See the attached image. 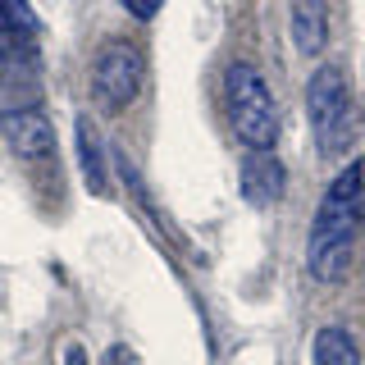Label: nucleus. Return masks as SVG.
I'll return each mask as SVG.
<instances>
[{
    "label": "nucleus",
    "mask_w": 365,
    "mask_h": 365,
    "mask_svg": "<svg viewBox=\"0 0 365 365\" xmlns=\"http://www.w3.org/2000/svg\"><path fill=\"white\" fill-rule=\"evenodd\" d=\"M361 215H365V160H351L324 187L315 205L311 237H306V274L315 283H342L356 269L361 247Z\"/></svg>",
    "instance_id": "nucleus-1"
},
{
    "label": "nucleus",
    "mask_w": 365,
    "mask_h": 365,
    "mask_svg": "<svg viewBox=\"0 0 365 365\" xmlns=\"http://www.w3.org/2000/svg\"><path fill=\"white\" fill-rule=\"evenodd\" d=\"M224 106H228V123H233L237 142L247 151H274V142H279V106H274V91L256 64H242V60L228 64Z\"/></svg>",
    "instance_id": "nucleus-2"
},
{
    "label": "nucleus",
    "mask_w": 365,
    "mask_h": 365,
    "mask_svg": "<svg viewBox=\"0 0 365 365\" xmlns=\"http://www.w3.org/2000/svg\"><path fill=\"white\" fill-rule=\"evenodd\" d=\"M306 119H311L319 155H338L351 133V91L338 64H319L306 83Z\"/></svg>",
    "instance_id": "nucleus-3"
},
{
    "label": "nucleus",
    "mask_w": 365,
    "mask_h": 365,
    "mask_svg": "<svg viewBox=\"0 0 365 365\" xmlns=\"http://www.w3.org/2000/svg\"><path fill=\"white\" fill-rule=\"evenodd\" d=\"M142 78H146V60L133 41H106L96 55H91V96H96L101 110L119 114L128 110L142 91Z\"/></svg>",
    "instance_id": "nucleus-4"
},
{
    "label": "nucleus",
    "mask_w": 365,
    "mask_h": 365,
    "mask_svg": "<svg viewBox=\"0 0 365 365\" xmlns=\"http://www.w3.org/2000/svg\"><path fill=\"white\" fill-rule=\"evenodd\" d=\"M0 137L19 160H51L55 155V128L37 106H14L0 114Z\"/></svg>",
    "instance_id": "nucleus-5"
},
{
    "label": "nucleus",
    "mask_w": 365,
    "mask_h": 365,
    "mask_svg": "<svg viewBox=\"0 0 365 365\" xmlns=\"http://www.w3.org/2000/svg\"><path fill=\"white\" fill-rule=\"evenodd\" d=\"M37 14H32V0H0V55L5 64L28 68L37 60Z\"/></svg>",
    "instance_id": "nucleus-6"
},
{
    "label": "nucleus",
    "mask_w": 365,
    "mask_h": 365,
    "mask_svg": "<svg viewBox=\"0 0 365 365\" xmlns=\"http://www.w3.org/2000/svg\"><path fill=\"white\" fill-rule=\"evenodd\" d=\"M283 182H288V169H283V160L274 151H247L242 160V197L247 205H256V210H265L283 197Z\"/></svg>",
    "instance_id": "nucleus-7"
},
{
    "label": "nucleus",
    "mask_w": 365,
    "mask_h": 365,
    "mask_svg": "<svg viewBox=\"0 0 365 365\" xmlns=\"http://www.w3.org/2000/svg\"><path fill=\"white\" fill-rule=\"evenodd\" d=\"M288 23H292V41H297L302 55L324 51V41H329V9H324V0H292Z\"/></svg>",
    "instance_id": "nucleus-8"
},
{
    "label": "nucleus",
    "mask_w": 365,
    "mask_h": 365,
    "mask_svg": "<svg viewBox=\"0 0 365 365\" xmlns=\"http://www.w3.org/2000/svg\"><path fill=\"white\" fill-rule=\"evenodd\" d=\"M78 165H83V178H87V187L91 192H106V182H110V169H106V142H101V133H96V123L87 119H78Z\"/></svg>",
    "instance_id": "nucleus-9"
},
{
    "label": "nucleus",
    "mask_w": 365,
    "mask_h": 365,
    "mask_svg": "<svg viewBox=\"0 0 365 365\" xmlns=\"http://www.w3.org/2000/svg\"><path fill=\"white\" fill-rule=\"evenodd\" d=\"M311 356H315V365H361V347L342 324H324L315 334Z\"/></svg>",
    "instance_id": "nucleus-10"
},
{
    "label": "nucleus",
    "mask_w": 365,
    "mask_h": 365,
    "mask_svg": "<svg viewBox=\"0 0 365 365\" xmlns=\"http://www.w3.org/2000/svg\"><path fill=\"white\" fill-rule=\"evenodd\" d=\"M160 5H165V0H123V9H128L133 19H155Z\"/></svg>",
    "instance_id": "nucleus-11"
},
{
    "label": "nucleus",
    "mask_w": 365,
    "mask_h": 365,
    "mask_svg": "<svg viewBox=\"0 0 365 365\" xmlns=\"http://www.w3.org/2000/svg\"><path fill=\"white\" fill-rule=\"evenodd\" d=\"M101 365H137V356H133V347H110L101 356Z\"/></svg>",
    "instance_id": "nucleus-12"
},
{
    "label": "nucleus",
    "mask_w": 365,
    "mask_h": 365,
    "mask_svg": "<svg viewBox=\"0 0 365 365\" xmlns=\"http://www.w3.org/2000/svg\"><path fill=\"white\" fill-rule=\"evenodd\" d=\"M68 365H83V351H78V347L68 351Z\"/></svg>",
    "instance_id": "nucleus-13"
}]
</instances>
